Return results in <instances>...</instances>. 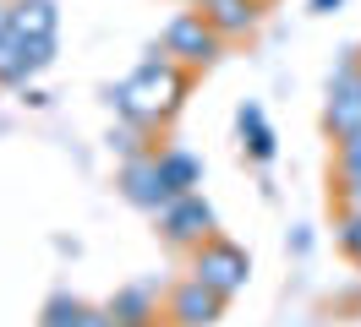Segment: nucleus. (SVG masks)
I'll list each match as a JSON object with an SVG mask.
<instances>
[{"label": "nucleus", "mask_w": 361, "mask_h": 327, "mask_svg": "<svg viewBox=\"0 0 361 327\" xmlns=\"http://www.w3.org/2000/svg\"><path fill=\"white\" fill-rule=\"evenodd\" d=\"M33 65H27V49L23 39L6 27V11H0V87H27Z\"/></svg>", "instance_id": "13"}, {"label": "nucleus", "mask_w": 361, "mask_h": 327, "mask_svg": "<svg viewBox=\"0 0 361 327\" xmlns=\"http://www.w3.org/2000/svg\"><path fill=\"white\" fill-rule=\"evenodd\" d=\"M159 295H164V289L148 278V283H126V289H115L104 305L115 311V322H121V327H159V322H164V300H159Z\"/></svg>", "instance_id": "9"}, {"label": "nucleus", "mask_w": 361, "mask_h": 327, "mask_svg": "<svg viewBox=\"0 0 361 327\" xmlns=\"http://www.w3.org/2000/svg\"><path fill=\"white\" fill-rule=\"evenodd\" d=\"M208 235H219V218H214V207H208L203 191L176 196V202L159 213V240L176 245V251H192V245H203Z\"/></svg>", "instance_id": "6"}, {"label": "nucleus", "mask_w": 361, "mask_h": 327, "mask_svg": "<svg viewBox=\"0 0 361 327\" xmlns=\"http://www.w3.org/2000/svg\"><path fill=\"white\" fill-rule=\"evenodd\" d=\"M186 257H192L186 273H192L197 283H208L214 295H225V300H235V295L252 283V257L235 245V240H225V235H208L203 245H192Z\"/></svg>", "instance_id": "3"}, {"label": "nucleus", "mask_w": 361, "mask_h": 327, "mask_svg": "<svg viewBox=\"0 0 361 327\" xmlns=\"http://www.w3.org/2000/svg\"><path fill=\"white\" fill-rule=\"evenodd\" d=\"M159 174H164V186L170 196H186V191H203V158L192 148H159Z\"/></svg>", "instance_id": "12"}, {"label": "nucleus", "mask_w": 361, "mask_h": 327, "mask_svg": "<svg viewBox=\"0 0 361 327\" xmlns=\"http://www.w3.org/2000/svg\"><path fill=\"white\" fill-rule=\"evenodd\" d=\"M82 311H88V300H77V295H49L44 311H39V327H77L82 322Z\"/></svg>", "instance_id": "14"}, {"label": "nucleus", "mask_w": 361, "mask_h": 327, "mask_svg": "<svg viewBox=\"0 0 361 327\" xmlns=\"http://www.w3.org/2000/svg\"><path fill=\"white\" fill-rule=\"evenodd\" d=\"M329 202L361 213V174H329Z\"/></svg>", "instance_id": "17"}, {"label": "nucleus", "mask_w": 361, "mask_h": 327, "mask_svg": "<svg viewBox=\"0 0 361 327\" xmlns=\"http://www.w3.org/2000/svg\"><path fill=\"white\" fill-rule=\"evenodd\" d=\"M334 245L361 267V213H356V207H339V213H334Z\"/></svg>", "instance_id": "15"}, {"label": "nucleus", "mask_w": 361, "mask_h": 327, "mask_svg": "<svg viewBox=\"0 0 361 327\" xmlns=\"http://www.w3.org/2000/svg\"><path fill=\"white\" fill-rule=\"evenodd\" d=\"M263 11H269V0H203V17L219 27L225 44L252 39V33L263 27Z\"/></svg>", "instance_id": "10"}, {"label": "nucleus", "mask_w": 361, "mask_h": 327, "mask_svg": "<svg viewBox=\"0 0 361 327\" xmlns=\"http://www.w3.org/2000/svg\"><path fill=\"white\" fill-rule=\"evenodd\" d=\"M159 49H164L176 65H186V71H197V77H203L208 65L225 55V39H219V27L203 17V6H186V11H176V17L164 22Z\"/></svg>", "instance_id": "2"}, {"label": "nucleus", "mask_w": 361, "mask_h": 327, "mask_svg": "<svg viewBox=\"0 0 361 327\" xmlns=\"http://www.w3.org/2000/svg\"><path fill=\"white\" fill-rule=\"evenodd\" d=\"M192 82H197V71H186V65H176L164 49H148L142 60L121 77V87L110 93V104L121 120H132V126L142 131H164L170 120H176L180 109H186V98H192Z\"/></svg>", "instance_id": "1"}, {"label": "nucleus", "mask_w": 361, "mask_h": 327, "mask_svg": "<svg viewBox=\"0 0 361 327\" xmlns=\"http://www.w3.org/2000/svg\"><path fill=\"white\" fill-rule=\"evenodd\" d=\"M225 295H214L208 283H197L192 273L164 295V316H170V327H214L219 316H225Z\"/></svg>", "instance_id": "8"}, {"label": "nucleus", "mask_w": 361, "mask_h": 327, "mask_svg": "<svg viewBox=\"0 0 361 327\" xmlns=\"http://www.w3.org/2000/svg\"><path fill=\"white\" fill-rule=\"evenodd\" d=\"M77 327H121V322H115V311H110V305H88Z\"/></svg>", "instance_id": "18"}, {"label": "nucleus", "mask_w": 361, "mask_h": 327, "mask_svg": "<svg viewBox=\"0 0 361 327\" xmlns=\"http://www.w3.org/2000/svg\"><path fill=\"white\" fill-rule=\"evenodd\" d=\"M235 131H241V153H247L257 169H269L274 158H279V136H274L263 104H252V98H247V104L235 109Z\"/></svg>", "instance_id": "11"}, {"label": "nucleus", "mask_w": 361, "mask_h": 327, "mask_svg": "<svg viewBox=\"0 0 361 327\" xmlns=\"http://www.w3.org/2000/svg\"><path fill=\"white\" fill-rule=\"evenodd\" d=\"M0 11H6V0H0Z\"/></svg>", "instance_id": "20"}, {"label": "nucleus", "mask_w": 361, "mask_h": 327, "mask_svg": "<svg viewBox=\"0 0 361 327\" xmlns=\"http://www.w3.org/2000/svg\"><path fill=\"white\" fill-rule=\"evenodd\" d=\"M115 191L132 202L137 213H164L176 196L164 186V174H159V148L154 153H137V158H121V169H115Z\"/></svg>", "instance_id": "7"}, {"label": "nucleus", "mask_w": 361, "mask_h": 327, "mask_svg": "<svg viewBox=\"0 0 361 327\" xmlns=\"http://www.w3.org/2000/svg\"><path fill=\"white\" fill-rule=\"evenodd\" d=\"M110 148L121 153V158H137V153H154V131L132 126V120H121V126L110 131Z\"/></svg>", "instance_id": "16"}, {"label": "nucleus", "mask_w": 361, "mask_h": 327, "mask_svg": "<svg viewBox=\"0 0 361 327\" xmlns=\"http://www.w3.org/2000/svg\"><path fill=\"white\" fill-rule=\"evenodd\" d=\"M361 131V49H345V60L329 77V98H323V136L345 142Z\"/></svg>", "instance_id": "5"}, {"label": "nucleus", "mask_w": 361, "mask_h": 327, "mask_svg": "<svg viewBox=\"0 0 361 327\" xmlns=\"http://www.w3.org/2000/svg\"><path fill=\"white\" fill-rule=\"evenodd\" d=\"M6 27L23 39L27 65L39 77L55 60V44H61V11H55V0H6Z\"/></svg>", "instance_id": "4"}, {"label": "nucleus", "mask_w": 361, "mask_h": 327, "mask_svg": "<svg viewBox=\"0 0 361 327\" xmlns=\"http://www.w3.org/2000/svg\"><path fill=\"white\" fill-rule=\"evenodd\" d=\"M345 0H307V11H317V17H334Z\"/></svg>", "instance_id": "19"}]
</instances>
